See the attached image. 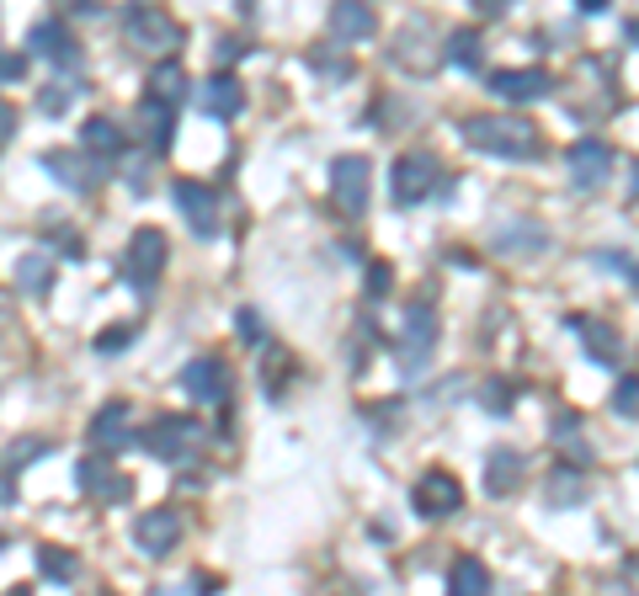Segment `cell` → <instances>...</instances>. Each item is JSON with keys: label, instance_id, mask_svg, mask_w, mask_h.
<instances>
[{"label": "cell", "instance_id": "4316f807", "mask_svg": "<svg viewBox=\"0 0 639 596\" xmlns=\"http://www.w3.org/2000/svg\"><path fill=\"white\" fill-rule=\"evenodd\" d=\"M613 410L618 416H639V378L629 373V378H618V389H613Z\"/></svg>", "mask_w": 639, "mask_h": 596}, {"label": "cell", "instance_id": "f546056e", "mask_svg": "<svg viewBox=\"0 0 639 596\" xmlns=\"http://www.w3.org/2000/svg\"><path fill=\"white\" fill-rule=\"evenodd\" d=\"M128 341H133V330H128V325H113V330L96 336V352H123Z\"/></svg>", "mask_w": 639, "mask_h": 596}, {"label": "cell", "instance_id": "ba28073f", "mask_svg": "<svg viewBox=\"0 0 639 596\" xmlns=\"http://www.w3.org/2000/svg\"><path fill=\"white\" fill-rule=\"evenodd\" d=\"M565 165H570V182L592 192V187H602V182L613 176V150H607L602 139H581V144L570 150V160H565Z\"/></svg>", "mask_w": 639, "mask_h": 596}, {"label": "cell", "instance_id": "6da1fadb", "mask_svg": "<svg viewBox=\"0 0 639 596\" xmlns=\"http://www.w3.org/2000/svg\"><path fill=\"white\" fill-rule=\"evenodd\" d=\"M464 139L485 150V155H501V160H533L544 150L538 128L522 118H469L464 122Z\"/></svg>", "mask_w": 639, "mask_h": 596}, {"label": "cell", "instance_id": "836d02e7", "mask_svg": "<svg viewBox=\"0 0 639 596\" xmlns=\"http://www.w3.org/2000/svg\"><path fill=\"white\" fill-rule=\"evenodd\" d=\"M507 5H512V0H475V11H479V16H501Z\"/></svg>", "mask_w": 639, "mask_h": 596}, {"label": "cell", "instance_id": "83f0119b", "mask_svg": "<svg viewBox=\"0 0 639 596\" xmlns=\"http://www.w3.org/2000/svg\"><path fill=\"white\" fill-rule=\"evenodd\" d=\"M70 102H75V85H65V80H59V85H48V91L38 96V107H43V113H65Z\"/></svg>", "mask_w": 639, "mask_h": 596}, {"label": "cell", "instance_id": "7402d4cb", "mask_svg": "<svg viewBox=\"0 0 639 596\" xmlns=\"http://www.w3.org/2000/svg\"><path fill=\"white\" fill-rule=\"evenodd\" d=\"M48 278H54V261H48L43 250H27V256L16 261V288H22V293H43Z\"/></svg>", "mask_w": 639, "mask_h": 596}, {"label": "cell", "instance_id": "52a82bcc", "mask_svg": "<svg viewBox=\"0 0 639 596\" xmlns=\"http://www.w3.org/2000/svg\"><path fill=\"white\" fill-rule=\"evenodd\" d=\"M432 187H438V160H432V155L395 160V202H399V208H416V202L427 198Z\"/></svg>", "mask_w": 639, "mask_h": 596}, {"label": "cell", "instance_id": "5bb4252c", "mask_svg": "<svg viewBox=\"0 0 639 596\" xmlns=\"http://www.w3.org/2000/svg\"><path fill=\"white\" fill-rule=\"evenodd\" d=\"M198 107L208 118H235L240 107H245V91H240L235 75H208L198 85Z\"/></svg>", "mask_w": 639, "mask_h": 596}, {"label": "cell", "instance_id": "484cf974", "mask_svg": "<svg viewBox=\"0 0 639 596\" xmlns=\"http://www.w3.org/2000/svg\"><path fill=\"white\" fill-rule=\"evenodd\" d=\"M38 564H43L48 581H70V575H75V554H59V549H43Z\"/></svg>", "mask_w": 639, "mask_h": 596}, {"label": "cell", "instance_id": "1f68e13d", "mask_svg": "<svg viewBox=\"0 0 639 596\" xmlns=\"http://www.w3.org/2000/svg\"><path fill=\"white\" fill-rule=\"evenodd\" d=\"M240 330H245L240 341H251V347L262 341V325H256V315H251V309H240Z\"/></svg>", "mask_w": 639, "mask_h": 596}, {"label": "cell", "instance_id": "9c48e42d", "mask_svg": "<svg viewBox=\"0 0 639 596\" xmlns=\"http://www.w3.org/2000/svg\"><path fill=\"white\" fill-rule=\"evenodd\" d=\"M176 208L193 224V235H202V239L219 235V202H213V192L202 182H176Z\"/></svg>", "mask_w": 639, "mask_h": 596}, {"label": "cell", "instance_id": "4dcf8cb0", "mask_svg": "<svg viewBox=\"0 0 639 596\" xmlns=\"http://www.w3.org/2000/svg\"><path fill=\"white\" fill-rule=\"evenodd\" d=\"M27 75V59L22 54H0V80H22Z\"/></svg>", "mask_w": 639, "mask_h": 596}, {"label": "cell", "instance_id": "e575fe53", "mask_svg": "<svg viewBox=\"0 0 639 596\" xmlns=\"http://www.w3.org/2000/svg\"><path fill=\"white\" fill-rule=\"evenodd\" d=\"M576 5H581V11H602L607 0H576Z\"/></svg>", "mask_w": 639, "mask_h": 596}, {"label": "cell", "instance_id": "8992f818", "mask_svg": "<svg viewBox=\"0 0 639 596\" xmlns=\"http://www.w3.org/2000/svg\"><path fill=\"white\" fill-rule=\"evenodd\" d=\"M133 538H139V549L150 559H165L182 544V517L171 506H155V512H144V517L133 522Z\"/></svg>", "mask_w": 639, "mask_h": 596}, {"label": "cell", "instance_id": "2e32d148", "mask_svg": "<svg viewBox=\"0 0 639 596\" xmlns=\"http://www.w3.org/2000/svg\"><path fill=\"white\" fill-rule=\"evenodd\" d=\"M128 437H133V432H128V405H123V399L102 405V410H96V421H91V447H107V453H118Z\"/></svg>", "mask_w": 639, "mask_h": 596}, {"label": "cell", "instance_id": "ac0fdd59", "mask_svg": "<svg viewBox=\"0 0 639 596\" xmlns=\"http://www.w3.org/2000/svg\"><path fill=\"white\" fill-rule=\"evenodd\" d=\"M518 479H522V458L512 447H496L490 464H485V490H490V495H512Z\"/></svg>", "mask_w": 639, "mask_h": 596}, {"label": "cell", "instance_id": "277c9868", "mask_svg": "<svg viewBox=\"0 0 639 596\" xmlns=\"http://www.w3.org/2000/svg\"><path fill=\"white\" fill-rule=\"evenodd\" d=\"M368 192H373V165L362 155H341L330 160V198L341 213H362L368 208Z\"/></svg>", "mask_w": 639, "mask_h": 596}, {"label": "cell", "instance_id": "30bf717a", "mask_svg": "<svg viewBox=\"0 0 639 596\" xmlns=\"http://www.w3.org/2000/svg\"><path fill=\"white\" fill-rule=\"evenodd\" d=\"M160 267H165V235H160V230H139V235L128 239L123 272L139 282V288H150V278H160Z\"/></svg>", "mask_w": 639, "mask_h": 596}, {"label": "cell", "instance_id": "ffe728a7", "mask_svg": "<svg viewBox=\"0 0 639 596\" xmlns=\"http://www.w3.org/2000/svg\"><path fill=\"white\" fill-rule=\"evenodd\" d=\"M80 144H85L91 155H118V150H123V128L113 118H85V128H80Z\"/></svg>", "mask_w": 639, "mask_h": 596}, {"label": "cell", "instance_id": "4fadbf2b", "mask_svg": "<svg viewBox=\"0 0 639 596\" xmlns=\"http://www.w3.org/2000/svg\"><path fill=\"white\" fill-rule=\"evenodd\" d=\"M485 85H490L496 96H507V102H538V96H549V91H555L549 70H496Z\"/></svg>", "mask_w": 639, "mask_h": 596}, {"label": "cell", "instance_id": "9a60e30c", "mask_svg": "<svg viewBox=\"0 0 639 596\" xmlns=\"http://www.w3.org/2000/svg\"><path fill=\"white\" fill-rule=\"evenodd\" d=\"M182 389L198 399V405H208V399H224V362L219 358H198L182 367Z\"/></svg>", "mask_w": 639, "mask_h": 596}, {"label": "cell", "instance_id": "3957f363", "mask_svg": "<svg viewBox=\"0 0 639 596\" xmlns=\"http://www.w3.org/2000/svg\"><path fill=\"white\" fill-rule=\"evenodd\" d=\"M432 352H438V309L427 299H416L399 325V367H421Z\"/></svg>", "mask_w": 639, "mask_h": 596}, {"label": "cell", "instance_id": "d6a6232c", "mask_svg": "<svg viewBox=\"0 0 639 596\" xmlns=\"http://www.w3.org/2000/svg\"><path fill=\"white\" fill-rule=\"evenodd\" d=\"M570 490H581V479L559 475V479H555V501H570Z\"/></svg>", "mask_w": 639, "mask_h": 596}, {"label": "cell", "instance_id": "603a6c76", "mask_svg": "<svg viewBox=\"0 0 639 596\" xmlns=\"http://www.w3.org/2000/svg\"><path fill=\"white\" fill-rule=\"evenodd\" d=\"M43 165H48V171H54L59 182H70L75 192H85V187H96V171H75V165H80L75 155H59V150H54V155H43Z\"/></svg>", "mask_w": 639, "mask_h": 596}, {"label": "cell", "instance_id": "cb8c5ba5", "mask_svg": "<svg viewBox=\"0 0 639 596\" xmlns=\"http://www.w3.org/2000/svg\"><path fill=\"white\" fill-rule=\"evenodd\" d=\"M570 330H586L592 358H602V362L618 358V341H613V330H607V325H597V319H570Z\"/></svg>", "mask_w": 639, "mask_h": 596}, {"label": "cell", "instance_id": "8fae6325", "mask_svg": "<svg viewBox=\"0 0 639 596\" xmlns=\"http://www.w3.org/2000/svg\"><path fill=\"white\" fill-rule=\"evenodd\" d=\"M193 432H198V426H193L187 416H160L155 426L144 432V447H150L155 458H165V464H182V453L193 447Z\"/></svg>", "mask_w": 639, "mask_h": 596}, {"label": "cell", "instance_id": "5b68a950", "mask_svg": "<svg viewBox=\"0 0 639 596\" xmlns=\"http://www.w3.org/2000/svg\"><path fill=\"white\" fill-rule=\"evenodd\" d=\"M416 512L421 517H453L458 506H464V484L448 475V469H427V475L416 479Z\"/></svg>", "mask_w": 639, "mask_h": 596}, {"label": "cell", "instance_id": "f1b7e54d", "mask_svg": "<svg viewBox=\"0 0 639 596\" xmlns=\"http://www.w3.org/2000/svg\"><path fill=\"white\" fill-rule=\"evenodd\" d=\"M390 282H395V272H390L384 261H373V267H368V299H384V293H390Z\"/></svg>", "mask_w": 639, "mask_h": 596}, {"label": "cell", "instance_id": "7a4b0ae2", "mask_svg": "<svg viewBox=\"0 0 639 596\" xmlns=\"http://www.w3.org/2000/svg\"><path fill=\"white\" fill-rule=\"evenodd\" d=\"M123 27H128V43L144 54H171L182 43V22H171L160 5H128Z\"/></svg>", "mask_w": 639, "mask_h": 596}, {"label": "cell", "instance_id": "d4e9b609", "mask_svg": "<svg viewBox=\"0 0 639 596\" xmlns=\"http://www.w3.org/2000/svg\"><path fill=\"white\" fill-rule=\"evenodd\" d=\"M442 54H448L453 65H464V70H475V65H479V38H475V33H453Z\"/></svg>", "mask_w": 639, "mask_h": 596}, {"label": "cell", "instance_id": "e0dca14e", "mask_svg": "<svg viewBox=\"0 0 639 596\" xmlns=\"http://www.w3.org/2000/svg\"><path fill=\"white\" fill-rule=\"evenodd\" d=\"M193 96V75L182 70V65H160L155 75H150V102L160 107H182Z\"/></svg>", "mask_w": 639, "mask_h": 596}, {"label": "cell", "instance_id": "7c38bea8", "mask_svg": "<svg viewBox=\"0 0 639 596\" xmlns=\"http://www.w3.org/2000/svg\"><path fill=\"white\" fill-rule=\"evenodd\" d=\"M373 33H379V16H373L368 0H336L330 5V38L336 43H362Z\"/></svg>", "mask_w": 639, "mask_h": 596}, {"label": "cell", "instance_id": "44dd1931", "mask_svg": "<svg viewBox=\"0 0 639 596\" xmlns=\"http://www.w3.org/2000/svg\"><path fill=\"white\" fill-rule=\"evenodd\" d=\"M33 48L48 54V59H59V65L75 59V43H70V33H65L59 22H38V27H33Z\"/></svg>", "mask_w": 639, "mask_h": 596}, {"label": "cell", "instance_id": "d6986e66", "mask_svg": "<svg viewBox=\"0 0 639 596\" xmlns=\"http://www.w3.org/2000/svg\"><path fill=\"white\" fill-rule=\"evenodd\" d=\"M448 592H458V596H479V592H490V570H485V564H479L475 554L453 559V570H448Z\"/></svg>", "mask_w": 639, "mask_h": 596}]
</instances>
